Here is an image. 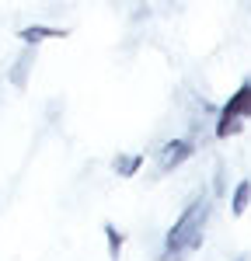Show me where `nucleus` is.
Returning <instances> with one entry per match:
<instances>
[{"mask_svg":"<svg viewBox=\"0 0 251 261\" xmlns=\"http://www.w3.org/2000/svg\"><path fill=\"white\" fill-rule=\"evenodd\" d=\"M105 244H108V261H119L122 258V233L115 230V223H105Z\"/></svg>","mask_w":251,"mask_h":261,"instance_id":"obj_7","label":"nucleus"},{"mask_svg":"<svg viewBox=\"0 0 251 261\" xmlns=\"http://www.w3.org/2000/svg\"><path fill=\"white\" fill-rule=\"evenodd\" d=\"M35 49H39V45H24V53H21L11 66H7V81L14 84V87H24V84H28L32 70H35V56H39Z\"/></svg>","mask_w":251,"mask_h":261,"instance_id":"obj_4","label":"nucleus"},{"mask_svg":"<svg viewBox=\"0 0 251 261\" xmlns=\"http://www.w3.org/2000/svg\"><path fill=\"white\" fill-rule=\"evenodd\" d=\"M209 209L213 202L209 195H195V199L185 205V213L174 220V226L164 233V251H161V261H185L192 251L203 247V237H206V223H209Z\"/></svg>","mask_w":251,"mask_h":261,"instance_id":"obj_1","label":"nucleus"},{"mask_svg":"<svg viewBox=\"0 0 251 261\" xmlns=\"http://www.w3.org/2000/svg\"><path fill=\"white\" fill-rule=\"evenodd\" d=\"M143 164H146V153H119L112 167H115V174H119V178H136Z\"/></svg>","mask_w":251,"mask_h":261,"instance_id":"obj_5","label":"nucleus"},{"mask_svg":"<svg viewBox=\"0 0 251 261\" xmlns=\"http://www.w3.org/2000/svg\"><path fill=\"white\" fill-rule=\"evenodd\" d=\"M248 202H251V181H237V188L230 192V213L234 216H244V209H248Z\"/></svg>","mask_w":251,"mask_h":261,"instance_id":"obj_6","label":"nucleus"},{"mask_svg":"<svg viewBox=\"0 0 251 261\" xmlns=\"http://www.w3.org/2000/svg\"><path fill=\"white\" fill-rule=\"evenodd\" d=\"M70 35V28H63V24H24L18 32V39L24 45H39V42H49V39H66Z\"/></svg>","mask_w":251,"mask_h":261,"instance_id":"obj_3","label":"nucleus"},{"mask_svg":"<svg viewBox=\"0 0 251 261\" xmlns=\"http://www.w3.org/2000/svg\"><path fill=\"white\" fill-rule=\"evenodd\" d=\"M248 81H251V77H248Z\"/></svg>","mask_w":251,"mask_h":261,"instance_id":"obj_8","label":"nucleus"},{"mask_svg":"<svg viewBox=\"0 0 251 261\" xmlns=\"http://www.w3.org/2000/svg\"><path fill=\"white\" fill-rule=\"evenodd\" d=\"M195 153V140H188V136H174V140H167L161 146V153H157V171L167 174V171H174V167H182Z\"/></svg>","mask_w":251,"mask_h":261,"instance_id":"obj_2","label":"nucleus"}]
</instances>
